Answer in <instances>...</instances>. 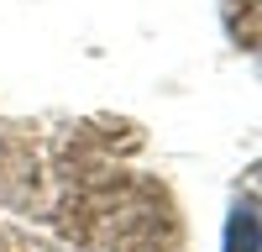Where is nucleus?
<instances>
[{
    "instance_id": "nucleus-2",
    "label": "nucleus",
    "mask_w": 262,
    "mask_h": 252,
    "mask_svg": "<svg viewBox=\"0 0 262 252\" xmlns=\"http://www.w3.org/2000/svg\"><path fill=\"white\" fill-rule=\"evenodd\" d=\"M0 252H21V247H6V242H0Z\"/></svg>"
},
{
    "instance_id": "nucleus-1",
    "label": "nucleus",
    "mask_w": 262,
    "mask_h": 252,
    "mask_svg": "<svg viewBox=\"0 0 262 252\" xmlns=\"http://www.w3.org/2000/svg\"><path fill=\"white\" fill-rule=\"evenodd\" d=\"M231 252H257V216H252V205H242L236 221H231Z\"/></svg>"
}]
</instances>
